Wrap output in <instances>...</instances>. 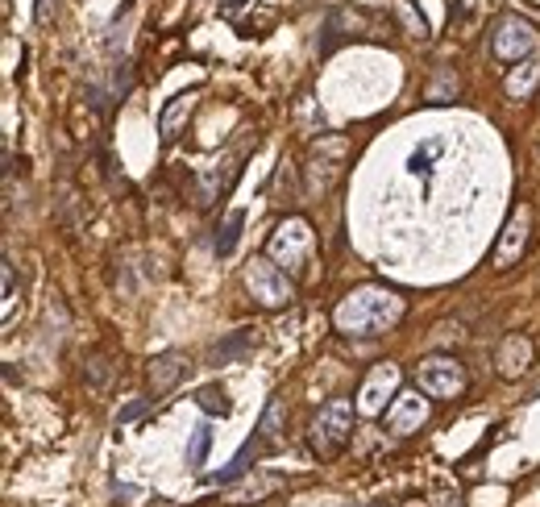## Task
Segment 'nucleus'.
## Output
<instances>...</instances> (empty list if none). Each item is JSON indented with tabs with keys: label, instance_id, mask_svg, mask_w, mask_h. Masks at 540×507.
Returning a JSON list of instances; mask_svg holds the SVG:
<instances>
[{
	"label": "nucleus",
	"instance_id": "13",
	"mask_svg": "<svg viewBox=\"0 0 540 507\" xmlns=\"http://www.w3.org/2000/svg\"><path fill=\"white\" fill-rule=\"evenodd\" d=\"M283 432H287V400L274 395V400L266 403V412H262V424H258L254 437H258L262 449L270 454V449H279V445H283Z\"/></svg>",
	"mask_w": 540,
	"mask_h": 507
},
{
	"label": "nucleus",
	"instance_id": "1",
	"mask_svg": "<svg viewBox=\"0 0 540 507\" xmlns=\"http://www.w3.org/2000/svg\"><path fill=\"white\" fill-rule=\"evenodd\" d=\"M408 316V300L382 283H362L337 303L333 324L346 337H382Z\"/></svg>",
	"mask_w": 540,
	"mask_h": 507
},
{
	"label": "nucleus",
	"instance_id": "18",
	"mask_svg": "<svg viewBox=\"0 0 540 507\" xmlns=\"http://www.w3.org/2000/svg\"><path fill=\"white\" fill-rule=\"evenodd\" d=\"M241 225H246V213H241V208H233V213L225 216V225L216 229V258H229V254L238 249Z\"/></svg>",
	"mask_w": 540,
	"mask_h": 507
},
{
	"label": "nucleus",
	"instance_id": "10",
	"mask_svg": "<svg viewBox=\"0 0 540 507\" xmlns=\"http://www.w3.org/2000/svg\"><path fill=\"white\" fill-rule=\"evenodd\" d=\"M187 370H192V362H187L184 349H166V354L154 358V362H150V391H154V400L179 387Z\"/></svg>",
	"mask_w": 540,
	"mask_h": 507
},
{
	"label": "nucleus",
	"instance_id": "5",
	"mask_svg": "<svg viewBox=\"0 0 540 507\" xmlns=\"http://www.w3.org/2000/svg\"><path fill=\"white\" fill-rule=\"evenodd\" d=\"M246 287L249 295L262 303V308H287V303L295 300V283L292 275L279 267V262L270 258H254L246 267Z\"/></svg>",
	"mask_w": 540,
	"mask_h": 507
},
{
	"label": "nucleus",
	"instance_id": "9",
	"mask_svg": "<svg viewBox=\"0 0 540 507\" xmlns=\"http://www.w3.org/2000/svg\"><path fill=\"white\" fill-rule=\"evenodd\" d=\"M528 229H532V213L528 208H516L511 221L503 225V233H499L495 254H490L495 270H508L511 262H519V254H524V246H528Z\"/></svg>",
	"mask_w": 540,
	"mask_h": 507
},
{
	"label": "nucleus",
	"instance_id": "16",
	"mask_svg": "<svg viewBox=\"0 0 540 507\" xmlns=\"http://www.w3.org/2000/svg\"><path fill=\"white\" fill-rule=\"evenodd\" d=\"M536 84H540V54H528V59L508 76V96L511 100H528L532 92H536Z\"/></svg>",
	"mask_w": 540,
	"mask_h": 507
},
{
	"label": "nucleus",
	"instance_id": "8",
	"mask_svg": "<svg viewBox=\"0 0 540 507\" xmlns=\"http://www.w3.org/2000/svg\"><path fill=\"white\" fill-rule=\"evenodd\" d=\"M382 421H387V432L391 437H411V432H420L424 421H428V400H424V391H400L391 408L382 412Z\"/></svg>",
	"mask_w": 540,
	"mask_h": 507
},
{
	"label": "nucleus",
	"instance_id": "4",
	"mask_svg": "<svg viewBox=\"0 0 540 507\" xmlns=\"http://www.w3.org/2000/svg\"><path fill=\"white\" fill-rule=\"evenodd\" d=\"M416 387H420L428 400H457V395H465V387H470V375H465V367L454 354H428V358H420V367H416Z\"/></svg>",
	"mask_w": 540,
	"mask_h": 507
},
{
	"label": "nucleus",
	"instance_id": "3",
	"mask_svg": "<svg viewBox=\"0 0 540 507\" xmlns=\"http://www.w3.org/2000/svg\"><path fill=\"white\" fill-rule=\"evenodd\" d=\"M312 249H316V233L303 216H287L274 233H270V246H266V258L287 267L292 275H303L308 262H312Z\"/></svg>",
	"mask_w": 540,
	"mask_h": 507
},
{
	"label": "nucleus",
	"instance_id": "23",
	"mask_svg": "<svg viewBox=\"0 0 540 507\" xmlns=\"http://www.w3.org/2000/svg\"><path fill=\"white\" fill-rule=\"evenodd\" d=\"M445 96H457V76H449V71H441V79L428 92V100H436V104H445Z\"/></svg>",
	"mask_w": 540,
	"mask_h": 507
},
{
	"label": "nucleus",
	"instance_id": "6",
	"mask_svg": "<svg viewBox=\"0 0 540 507\" xmlns=\"http://www.w3.org/2000/svg\"><path fill=\"white\" fill-rule=\"evenodd\" d=\"M532 50H536V30L524 17H503L495 25V33H490V54H495L499 63H519Z\"/></svg>",
	"mask_w": 540,
	"mask_h": 507
},
{
	"label": "nucleus",
	"instance_id": "17",
	"mask_svg": "<svg viewBox=\"0 0 540 507\" xmlns=\"http://www.w3.org/2000/svg\"><path fill=\"white\" fill-rule=\"evenodd\" d=\"M254 341H258V337L249 333V329H238V333L229 337V341H220V346H212V354H208V362H212V367H225V362H233V358L249 354V349H254Z\"/></svg>",
	"mask_w": 540,
	"mask_h": 507
},
{
	"label": "nucleus",
	"instance_id": "15",
	"mask_svg": "<svg viewBox=\"0 0 540 507\" xmlns=\"http://www.w3.org/2000/svg\"><path fill=\"white\" fill-rule=\"evenodd\" d=\"M195 104V92H179V96L171 100V104L162 108V117H158V133H162V146H171L175 138H179V121L192 113Z\"/></svg>",
	"mask_w": 540,
	"mask_h": 507
},
{
	"label": "nucleus",
	"instance_id": "11",
	"mask_svg": "<svg viewBox=\"0 0 540 507\" xmlns=\"http://www.w3.org/2000/svg\"><path fill=\"white\" fill-rule=\"evenodd\" d=\"M445 158H449V138H424V141H416V150L408 154V171L416 175L420 184H432Z\"/></svg>",
	"mask_w": 540,
	"mask_h": 507
},
{
	"label": "nucleus",
	"instance_id": "22",
	"mask_svg": "<svg viewBox=\"0 0 540 507\" xmlns=\"http://www.w3.org/2000/svg\"><path fill=\"white\" fill-rule=\"evenodd\" d=\"M208 449H212V429H208V424H200V429H195V437H192V449H187V466H204Z\"/></svg>",
	"mask_w": 540,
	"mask_h": 507
},
{
	"label": "nucleus",
	"instance_id": "2",
	"mask_svg": "<svg viewBox=\"0 0 540 507\" xmlns=\"http://www.w3.org/2000/svg\"><path fill=\"white\" fill-rule=\"evenodd\" d=\"M349 432H354V400H328L312 416V429H308L312 454L320 457V462H333L349 445Z\"/></svg>",
	"mask_w": 540,
	"mask_h": 507
},
{
	"label": "nucleus",
	"instance_id": "7",
	"mask_svg": "<svg viewBox=\"0 0 540 507\" xmlns=\"http://www.w3.org/2000/svg\"><path fill=\"white\" fill-rule=\"evenodd\" d=\"M395 395H400V367L378 362V367L366 375L362 391H357V412H362V416H382V412H387V400H395Z\"/></svg>",
	"mask_w": 540,
	"mask_h": 507
},
{
	"label": "nucleus",
	"instance_id": "21",
	"mask_svg": "<svg viewBox=\"0 0 540 507\" xmlns=\"http://www.w3.org/2000/svg\"><path fill=\"white\" fill-rule=\"evenodd\" d=\"M84 378L92 383V387H108V378H112V362H108L104 354H92L84 367Z\"/></svg>",
	"mask_w": 540,
	"mask_h": 507
},
{
	"label": "nucleus",
	"instance_id": "20",
	"mask_svg": "<svg viewBox=\"0 0 540 507\" xmlns=\"http://www.w3.org/2000/svg\"><path fill=\"white\" fill-rule=\"evenodd\" d=\"M274 486H279V478H254V483L238 486V491H229V499H233V503H254V499L270 495Z\"/></svg>",
	"mask_w": 540,
	"mask_h": 507
},
{
	"label": "nucleus",
	"instance_id": "24",
	"mask_svg": "<svg viewBox=\"0 0 540 507\" xmlns=\"http://www.w3.org/2000/svg\"><path fill=\"white\" fill-rule=\"evenodd\" d=\"M238 5H241V0H220V13H233Z\"/></svg>",
	"mask_w": 540,
	"mask_h": 507
},
{
	"label": "nucleus",
	"instance_id": "12",
	"mask_svg": "<svg viewBox=\"0 0 540 507\" xmlns=\"http://www.w3.org/2000/svg\"><path fill=\"white\" fill-rule=\"evenodd\" d=\"M532 358H536V349H532L528 337L511 333V337H503V346H499L495 367H499V375H503V378H519V375H528Z\"/></svg>",
	"mask_w": 540,
	"mask_h": 507
},
{
	"label": "nucleus",
	"instance_id": "14",
	"mask_svg": "<svg viewBox=\"0 0 540 507\" xmlns=\"http://www.w3.org/2000/svg\"><path fill=\"white\" fill-rule=\"evenodd\" d=\"M233 175H238L233 162H225V167H208V171L195 179V204L208 208L212 200H220V195L229 192V184H233Z\"/></svg>",
	"mask_w": 540,
	"mask_h": 507
},
{
	"label": "nucleus",
	"instance_id": "19",
	"mask_svg": "<svg viewBox=\"0 0 540 507\" xmlns=\"http://www.w3.org/2000/svg\"><path fill=\"white\" fill-rule=\"evenodd\" d=\"M195 403H200V408L208 412V416H229V412H233V403H229V391L225 387H200L195 391Z\"/></svg>",
	"mask_w": 540,
	"mask_h": 507
}]
</instances>
